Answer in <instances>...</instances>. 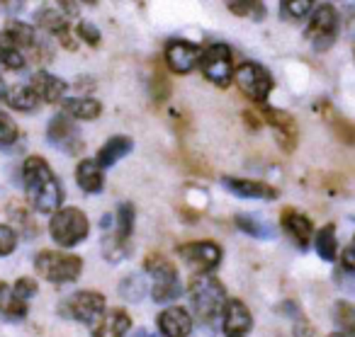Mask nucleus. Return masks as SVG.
<instances>
[{
  "instance_id": "21",
  "label": "nucleus",
  "mask_w": 355,
  "mask_h": 337,
  "mask_svg": "<svg viewBox=\"0 0 355 337\" xmlns=\"http://www.w3.org/2000/svg\"><path fill=\"white\" fill-rule=\"evenodd\" d=\"M27 301H22L8 282H0V316L10 322H20L27 318Z\"/></svg>"
},
{
  "instance_id": "29",
  "label": "nucleus",
  "mask_w": 355,
  "mask_h": 337,
  "mask_svg": "<svg viewBox=\"0 0 355 337\" xmlns=\"http://www.w3.org/2000/svg\"><path fill=\"white\" fill-rule=\"evenodd\" d=\"M173 85L171 78H168V71L163 69L161 59H153V73H151V95L156 104H166L171 100Z\"/></svg>"
},
{
  "instance_id": "31",
  "label": "nucleus",
  "mask_w": 355,
  "mask_h": 337,
  "mask_svg": "<svg viewBox=\"0 0 355 337\" xmlns=\"http://www.w3.org/2000/svg\"><path fill=\"white\" fill-rule=\"evenodd\" d=\"M6 100L17 112H35L37 104H40V98H37V93L30 85H17V88H12Z\"/></svg>"
},
{
  "instance_id": "40",
  "label": "nucleus",
  "mask_w": 355,
  "mask_h": 337,
  "mask_svg": "<svg viewBox=\"0 0 355 337\" xmlns=\"http://www.w3.org/2000/svg\"><path fill=\"white\" fill-rule=\"evenodd\" d=\"M17 136H20V129H17V124L10 119V114L0 112V146L10 148L12 143L17 141Z\"/></svg>"
},
{
  "instance_id": "27",
  "label": "nucleus",
  "mask_w": 355,
  "mask_h": 337,
  "mask_svg": "<svg viewBox=\"0 0 355 337\" xmlns=\"http://www.w3.org/2000/svg\"><path fill=\"white\" fill-rule=\"evenodd\" d=\"M0 64L6 66V69L10 71H22L27 64L25 54H22V49L17 46V42L10 37V32H0Z\"/></svg>"
},
{
  "instance_id": "35",
  "label": "nucleus",
  "mask_w": 355,
  "mask_h": 337,
  "mask_svg": "<svg viewBox=\"0 0 355 337\" xmlns=\"http://www.w3.org/2000/svg\"><path fill=\"white\" fill-rule=\"evenodd\" d=\"M180 296V282L178 277H168V279H156L151 289V298L156 303H171Z\"/></svg>"
},
{
  "instance_id": "32",
  "label": "nucleus",
  "mask_w": 355,
  "mask_h": 337,
  "mask_svg": "<svg viewBox=\"0 0 355 337\" xmlns=\"http://www.w3.org/2000/svg\"><path fill=\"white\" fill-rule=\"evenodd\" d=\"M144 269L156 279H168V277H178V269L171 259L166 257L163 253H148L146 259H144Z\"/></svg>"
},
{
  "instance_id": "7",
  "label": "nucleus",
  "mask_w": 355,
  "mask_h": 337,
  "mask_svg": "<svg viewBox=\"0 0 355 337\" xmlns=\"http://www.w3.org/2000/svg\"><path fill=\"white\" fill-rule=\"evenodd\" d=\"M200 69H202V75L214 83L217 88H227L232 85V75L236 73L234 71V54L232 46L222 44V42H214L207 49L202 51V61H200Z\"/></svg>"
},
{
  "instance_id": "18",
  "label": "nucleus",
  "mask_w": 355,
  "mask_h": 337,
  "mask_svg": "<svg viewBox=\"0 0 355 337\" xmlns=\"http://www.w3.org/2000/svg\"><path fill=\"white\" fill-rule=\"evenodd\" d=\"M222 185L227 187L229 192H234L236 197H243V199H277L280 192L272 185L261 180H246V177H224Z\"/></svg>"
},
{
  "instance_id": "4",
  "label": "nucleus",
  "mask_w": 355,
  "mask_h": 337,
  "mask_svg": "<svg viewBox=\"0 0 355 337\" xmlns=\"http://www.w3.org/2000/svg\"><path fill=\"white\" fill-rule=\"evenodd\" d=\"M90 224L85 219V214L76 206H64L51 216L49 233L56 240V245L61 248H76L78 243H83L88 238Z\"/></svg>"
},
{
  "instance_id": "46",
  "label": "nucleus",
  "mask_w": 355,
  "mask_h": 337,
  "mask_svg": "<svg viewBox=\"0 0 355 337\" xmlns=\"http://www.w3.org/2000/svg\"><path fill=\"white\" fill-rule=\"evenodd\" d=\"M340 267L348 269V272H355V235H353V243L343 250V257H340Z\"/></svg>"
},
{
  "instance_id": "51",
  "label": "nucleus",
  "mask_w": 355,
  "mask_h": 337,
  "mask_svg": "<svg viewBox=\"0 0 355 337\" xmlns=\"http://www.w3.org/2000/svg\"><path fill=\"white\" fill-rule=\"evenodd\" d=\"M8 98V88H6V80H3V75H0V100Z\"/></svg>"
},
{
  "instance_id": "24",
  "label": "nucleus",
  "mask_w": 355,
  "mask_h": 337,
  "mask_svg": "<svg viewBox=\"0 0 355 337\" xmlns=\"http://www.w3.org/2000/svg\"><path fill=\"white\" fill-rule=\"evenodd\" d=\"M321 114L326 117L331 131L336 134V138H338V141L348 143V146H355V124L353 122H348L345 117H340V114L336 112L329 102H321Z\"/></svg>"
},
{
  "instance_id": "50",
  "label": "nucleus",
  "mask_w": 355,
  "mask_h": 337,
  "mask_svg": "<svg viewBox=\"0 0 355 337\" xmlns=\"http://www.w3.org/2000/svg\"><path fill=\"white\" fill-rule=\"evenodd\" d=\"M132 337H156V335H151L148 330H144V327H139V330H134V335Z\"/></svg>"
},
{
  "instance_id": "38",
  "label": "nucleus",
  "mask_w": 355,
  "mask_h": 337,
  "mask_svg": "<svg viewBox=\"0 0 355 337\" xmlns=\"http://www.w3.org/2000/svg\"><path fill=\"white\" fill-rule=\"evenodd\" d=\"M134 216H137V211H134V204H129V201H122L117 209V216H114V226H117V233L122 235L124 240L132 238L134 233Z\"/></svg>"
},
{
  "instance_id": "3",
  "label": "nucleus",
  "mask_w": 355,
  "mask_h": 337,
  "mask_svg": "<svg viewBox=\"0 0 355 337\" xmlns=\"http://www.w3.org/2000/svg\"><path fill=\"white\" fill-rule=\"evenodd\" d=\"M35 269L51 284H71L83 272V259L59 250H40L35 255Z\"/></svg>"
},
{
  "instance_id": "39",
  "label": "nucleus",
  "mask_w": 355,
  "mask_h": 337,
  "mask_svg": "<svg viewBox=\"0 0 355 337\" xmlns=\"http://www.w3.org/2000/svg\"><path fill=\"white\" fill-rule=\"evenodd\" d=\"M311 8H314V3L311 0H285V3H280V17L282 20H302V17H306L311 12Z\"/></svg>"
},
{
  "instance_id": "34",
  "label": "nucleus",
  "mask_w": 355,
  "mask_h": 337,
  "mask_svg": "<svg viewBox=\"0 0 355 337\" xmlns=\"http://www.w3.org/2000/svg\"><path fill=\"white\" fill-rule=\"evenodd\" d=\"M236 226L243 230V233H248L251 238H272V226L266 224L263 219H258V216H251V214H239L236 219Z\"/></svg>"
},
{
  "instance_id": "47",
  "label": "nucleus",
  "mask_w": 355,
  "mask_h": 337,
  "mask_svg": "<svg viewBox=\"0 0 355 337\" xmlns=\"http://www.w3.org/2000/svg\"><path fill=\"white\" fill-rule=\"evenodd\" d=\"M243 122H246V127L253 129V131H258V129L263 127L261 117H258L256 112H251V109H246V112H243Z\"/></svg>"
},
{
  "instance_id": "36",
  "label": "nucleus",
  "mask_w": 355,
  "mask_h": 337,
  "mask_svg": "<svg viewBox=\"0 0 355 337\" xmlns=\"http://www.w3.org/2000/svg\"><path fill=\"white\" fill-rule=\"evenodd\" d=\"M119 296L127 298V301H141L146 296V282L139 274H127V277L119 282Z\"/></svg>"
},
{
  "instance_id": "43",
  "label": "nucleus",
  "mask_w": 355,
  "mask_h": 337,
  "mask_svg": "<svg viewBox=\"0 0 355 337\" xmlns=\"http://www.w3.org/2000/svg\"><path fill=\"white\" fill-rule=\"evenodd\" d=\"M76 32H78L80 39H83L85 44H90V46H100V42H103L100 30L95 25H90V22H80V25H76Z\"/></svg>"
},
{
  "instance_id": "23",
  "label": "nucleus",
  "mask_w": 355,
  "mask_h": 337,
  "mask_svg": "<svg viewBox=\"0 0 355 337\" xmlns=\"http://www.w3.org/2000/svg\"><path fill=\"white\" fill-rule=\"evenodd\" d=\"M114 219L112 216H105L103 226H105V238H103V253L110 262H119L129 255V240H124L117 233V226H112Z\"/></svg>"
},
{
  "instance_id": "8",
  "label": "nucleus",
  "mask_w": 355,
  "mask_h": 337,
  "mask_svg": "<svg viewBox=\"0 0 355 337\" xmlns=\"http://www.w3.org/2000/svg\"><path fill=\"white\" fill-rule=\"evenodd\" d=\"M175 253L188 267L198 269L200 274H209L214 267H219L224 250H222V245L214 243V240H195V243L178 245Z\"/></svg>"
},
{
  "instance_id": "33",
  "label": "nucleus",
  "mask_w": 355,
  "mask_h": 337,
  "mask_svg": "<svg viewBox=\"0 0 355 337\" xmlns=\"http://www.w3.org/2000/svg\"><path fill=\"white\" fill-rule=\"evenodd\" d=\"M334 322L338 327V335L355 337V306L348 301H336L334 306Z\"/></svg>"
},
{
  "instance_id": "28",
  "label": "nucleus",
  "mask_w": 355,
  "mask_h": 337,
  "mask_svg": "<svg viewBox=\"0 0 355 337\" xmlns=\"http://www.w3.org/2000/svg\"><path fill=\"white\" fill-rule=\"evenodd\" d=\"M8 216H10L12 221L17 224V230H20L25 238H37L40 235V224H37L35 219H32L30 209H27L22 201L12 199L10 204H8Z\"/></svg>"
},
{
  "instance_id": "6",
  "label": "nucleus",
  "mask_w": 355,
  "mask_h": 337,
  "mask_svg": "<svg viewBox=\"0 0 355 337\" xmlns=\"http://www.w3.org/2000/svg\"><path fill=\"white\" fill-rule=\"evenodd\" d=\"M234 78H236L239 90H241L248 100H253V102H258L261 107H266L268 95L275 88L272 75L268 73V69H263L256 61H243L236 69V73H234Z\"/></svg>"
},
{
  "instance_id": "9",
  "label": "nucleus",
  "mask_w": 355,
  "mask_h": 337,
  "mask_svg": "<svg viewBox=\"0 0 355 337\" xmlns=\"http://www.w3.org/2000/svg\"><path fill=\"white\" fill-rule=\"evenodd\" d=\"M61 313L85 325H95L105 313V296L100 291H78L61 303Z\"/></svg>"
},
{
  "instance_id": "13",
  "label": "nucleus",
  "mask_w": 355,
  "mask_h": 337,
  "mask_svg": "<svg viewBox=\"0 0 355 337\" xmlns=\"http://www.w3.org/2000/svg\"><path fill=\"white\" fill-rule=\"evenodd\" d=\"M263 119L272 127L277 138V146L285 153H292L297 148V141H300V129H297V122L290 112L285 109H272V107H263Z\"/></svg>"
},
{
  "instance_id": "20",
  "label": "nucleus",
  "mask_w": 355,
  "mask_h": 337,
  "mask_svg": "<svg viewBox=\"0 0 355 337\" xmlns=\"http://www.w3.org/2000/svg\"><path fill=\"white\" fill-rule=\"evenodd\" d=\"M30 88L37 93V98L44 100L49 104H56V102H64V95H66V83L56 75L46 73V71H40V73L32 75L30 80Z\"/></svg>"
},
{
  "instance_id": "42",
  "label": "nucleus",
  "mask_w": 355,
  "mask_h": 337,
  "mask_svg": "<svg viewBox=\"0 0 355 337\" xmlns=\"http://www.w3.org/2000/svg\"><path fill=\"white\" fill-rule=\"evenodd\" d=\"M183 165H185V170L188 172H193L195 177H205V175H209V165L202 161V158H198V156H193V153H183Z\"/></svg>"
},
{
  "instance_id": "48",
  "label": "nucleus",
  "mask_w": 355,
  "mask_h": 337,
  "mask_svg": "<svg viewBox=\"0 0 355 337\" xmlns=\"http://www.w3.org/2000/svg\"><path fill=\"white\" fill-rule=\"evenodd\" d=\"M295 337H314V330H311V325H306V322H300V325L295 327Z\"/></svg>"
},
{
  "instance_id": "16",
  "label": "nucleus",
  "mask_w": 355,
  "mask_h": 337,
  "mask_svg": "<svg viewBox=\"0 0 355 337\" xmlns=\"http://www.w3.org/2000/svg\"><path fill=\"white\" fill-rule=\"evenodd\" d=\"M37 25L44 32H49L51 37H56V39L64 44V49L73 51L76 46H78L73 39V30H71L69 20H66L59 10H54V8H44V10L37 12Z\"/></svg>"
},
{
  "instance_id": "15",
  "label": "nucleus",
  "mask_w": 355,
  "mask_h": 337,
  "mask_svg": "<svg viewBox=\"0 0 355 337\" xmlns=\"http://www.w3.org/2000/svg\"><path fill=\"white\" fill-rule=\"evenodd\" d=\"M222 330L227 337H246L253 330V316L239 298H229L222 313Z\"/></svg>"
},
{
  "instance_id": "12",
  "label": "nucleus",
  "mask_w": 355,
  "mask_h": 337,
  "mask_svg": "<svg viewBox=\"0 0 355 337\" xmlns=\"http://www.w3.org/2000/svg\"><path fill=\"white\" fill-rule=\"evenodd\" d=\"M202 46L193 44L188 39H171L166 44V66L178 75H185L200 66L202 61Z\"/></svg>"
},
{
  "instance_id": "49",
  "label": "nucleus",
  "mask_w": 355,
  "mask_h": 337,
  "mask_svg": "<svg viewBox=\"0 0 355 337\" xmlns=\"http://www.w3.org/2000/svg\"><path fill=\"white\" fill-rule=\"evenodd\" d=\"M59 6H61V10L69 12V15H78V6H76V3H66L64 0V3H59Z\"/></svg>"
},
{
  "instance_id": "30",
  "label": "nucleus",
  "mask_w": 355,
  "mask_h": 337,
  "mask_svg": "<svg viewBox=\"0 0 355 337\" xmlns=\"http://www.w3.org/2000/svg\"><path fill=\"white\" fill-rule=\"evenodd\" d=\"M314 245L316 253H319L321 259L326 262H334L336 255H338V243H336V226L326 224L324 228H319V233L314 235Z\"/></svg>"
},
{
  "instance_id": "37",
  "label": "nucleus",
  "mask_w": 355,
  "mask_h": 337,
  "mask_svg": "<svg viewBox=\"0 0 355 337\" xmlns=\"http://www.w3.org/2000/svg\"><path fill=\"white\" fill-rule=\"evenodd\" d=\"M229 12L239 17H251V20H263L266 17V6L258 3V0H232L227 3Z\"/></svg>"
},
{
  "instance_id": "11",
  "label": "nucleus",
  "mask_w": 355,
  "mask_h": 337,
  "mask_svg": "<svg viewBox=\"0 0 355 337\" xmlns=\"http://www.w3.org/2000/svg\"><path fill=\"white\" fill-rule=\"evenodd\" d=\"M46 136H49L51 146L61 148L69 156H78L83 153L85 143L80 138V131L76 129V122L69 117V114H56L49 122V129H46Z\"/></svg>"
},
{
  "instance_id": "25",
  "label": "nucleus",
  "mask_w": 355,
  "mask_h": 337,
  "mask_svg": "<svg viewBox=\"0 0 355 337\" xmlns=\"http://www.w3.org/2000/svg\"><path fill=\"white\" fill-rule=\"evenodd\" d=\"M134 148V141L129 136H112L105 141V146L98 153V163L100 165H114L117 161H122L124 156H129Z\"/></svg>"
},
{
  "instance_id": "10",
  "label": "nucleus",
  "mask_w": 355,
  "mask_h": 337,
  "mask_svg": "<svg viewBox=\"0 0 355 337\" xmlns=\"http://www.w3.org/2000/svg\"><path fill=\"white\" fill-rule=\"evenodd\" d=\"M8 32H10V37L17 42V46H20L22 54H25V59L30 56V61H35L37 66H44L54 59L51 44H46L44 39H40V37H37V30L32 25L12 20L10 25H8Z\"/></svg>"
},
{
  "instance_id": "5",
  "label": "nucleus",
  "mask_w": 355,
  "mask_h": 337,
  "mask_svg": "<svg viewBox=\"0 0 355 337\" xmlns=\"http://www.w3.org/2000/svg\"><path fill=\"white\" fill-rule=\"evenodd\" d=\"M306 42L314 51H329L338 37V12L329 3H321L309 17V25L304 30Z\"/></svg>"
},
{
  "instance_id": "44",
  "label": "nucleus",
  "mask_w": 355,
  "mask_h": 337,
  "mask_svg": "<svg viewBox=\"0 0 355 337\" xmlns=\"http://www.w3.org/2000/svg\"><path fill=\"white\" fill-rule=\"evenodd\" d=\"M12 289H15V293L22 298V301H27V298L37 296V282L32 277H20Z\"/></svg>"
},
{
  "instance_id": "41",
  "label": "nucleus",
  "mask_w": 355,
  "mask_h": 337,
  "mask_svg": "<svg viewBox=\"0 0 355 337\" xmlns=\"http://www.w3.org/2000/svg\"><path fill=\"white\" fill-rule=\"evenodd\" d=\"M15 248H17V233L10 226L0 224V257L15 253Z\"/></svg>"
},
{
  "instance_id": "45",
  "label": "nucleus",
  "mask_w": 355,
  "mask_h": 337,
  "mask_svg": "<svg viewBox=\"0 0 355 337\" xmlns=\"http://www.w3.org/2000/svg\"><path fill=\"white\" fill-rule=\"evenodd\" d=\"M336 284H338L343 291H348V293H355V272H348V269H336Z\"/></svg>"
},
{
  "instance_id": "17",
  "label": "nucleus",
  "mask_w": 355,
  "mask_h": 337,
  "mask_svg": "<svg viewBox=\"0 0 355 337\" xmlns=\"http://www.w3.org/2000/svg\"><path fill=\"white\" fill-rule=\"evenodd\" d=\"M156 322L163 337H188L193 330V316L183 306H171L161 311Z\"/></svg>"
},
{
  "instance_id": "14",
  "label": "nucleus",
  "mask_w": 355,
  "mask_h": 337,
  "mask_svg": "<svg viewBox=\"0 0 355 337\" xmlns=\"http://www.w3.org/2000/svg\"><path fill=\"white\" fill-rule=\"evenodd\" d=\"M280 226H282V230L290 235L292 243H295L297 248H302V250L309 248L311 238H314V224H311L309 216L302 214L300 209L285 206L280 214Z\"/></svg>"
},
{
  "instance_id": "19",
  "label": "nucleus",
  "mask_w": 355,
  "mask_h": 337,
  "mask_svg": "<svg viewBox=\"0 0 355 337\" xmlns=\"http://www.w3.org/2000/svg\"><path fill=\"white\" fill-rule=\"evenodd\" d=\"M132 327V318L124 308H110L93 325V337H124Z\"/></svg>"
},
{
  "instance_id": "52",
  "label": "nucleus",
  "mask_w": 355,
  "mask_h": 337,
  "mask_svg": "<svg viewBox=\"0 0 355 337\" xmlns=\"http://www.w3.org/2000/svg\"><path fill=\"white\" fill-rule=\"evenodd\" d=\"M353 54H355V49H353Z\"/></svg>"
},
{
  "instance_id": "1",
  "label": "nucleus",
  "mask_w": 355,
  "mask_h": 337,
  "mask_svg": "<svg viewBox=\"0 0 355 337\" xmlns=\"http://www.w3.org/2000/svg\"><path fill=\"white\" fill-rule=\"evenodd\" d=\"M22 177H25V194L32 209L42 214H56L64 201V187L49 163L42 156H30L22 167Z\"/></svg>"
},
{
  "instance_id": "2",
  "label": "nucleus",
  "mask_w": 355,
  "mask_h": 337,
  "mask_svg": "<svg viewBox=\"0 0 355 337\" xmlns=\"http://www.w3.org/2000/svg\"><path fill=\"white\" fill-rule=\"evenodd\" d=\"M227 291L224 284L212 274H198L190 279V303L198 320L207 327H214V322L222 318L224 306H227Z\"/></svg>"
},
{
  "instance_id": "22",
  "label": "nucleus",
  "mask_w": 355,
  "mask_h": 337,
  "mask_svg": "<svg viewBox=\"0 0 355 337\" xmlns=\"http://www.w3.org/2000/svg\"><path fill=\"white\" fill-rule=\"evenodd\" d=\"M76 182H78L80 190L88 192V194H95V192H100L105 187L103 165H100L98 161H90V158L80 161L78 165H76Z\"/></svg>"
},
{
  "instance_id": "26",
  "label": "nucleus",
  "mask_w": 355,
  "mask_h": 337,
  "mask_svg": "<svg viewBox=\"0 0 355 337\" xmlns=\"http://www.w3.org/2000/svg\"><path fill=\"white\" fill-rule=\"evenodd\" d=\"M64 114H69L71 119H98L103 114V102L93 98H73V100H64Z\"/></svg>"
}]
</instances>
